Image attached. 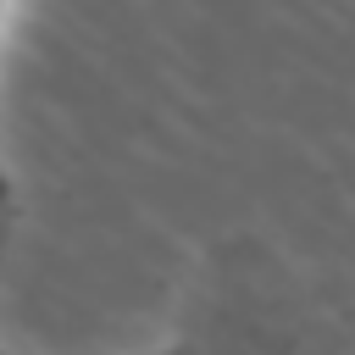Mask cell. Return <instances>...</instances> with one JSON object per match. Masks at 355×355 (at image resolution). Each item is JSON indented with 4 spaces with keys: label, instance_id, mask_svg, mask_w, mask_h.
Returning a JSON list of instances; mask_svg holds the SVG:
<instances>
[{
    "label": "cell",
    "instance_id": "1",
    "mask_svg": "<svg viewBox=\"0 0 355 355\" xmlns=\"http://www.w3.org/2000/svg\"><path fill=\"white\" fill-rule=\"evenodd\" d=\"M305 294L255 239H227L194 272L155 355H300Z\"/></svg>",
    "mask_w": 355,
    "mask_h": 355
},
{
    "label": "cell",
    "instance_id": "2",
    "mask_svg": "<svg viewBox=\"0 0 355 355\" xmlns=\"http://www.w3.org/2000/svg\"><path fill=\"white\" fill-rule=\"evenodd\" d=\"M11 6H17V0H0V61H6V28H11Z\"/></svg>",
    "mask_w": 355,
    "mask_h": 355
},
{
    "label": "cell",
    "instance_id": "3",
    "mask_svg": "<svg viewBox=\"0 0 355 355\" xmlns=\"http://www.w3.org/2000/svg\"><path fill=\"white\" fill-rule=\"evenodd\" d=\"M0 355H17V349H6V344H0ZM139 355H155V344H150V349H139Z\"/></svg>",
    "mask_w": 355,
    "mask_h": 355
}]
</instances>
